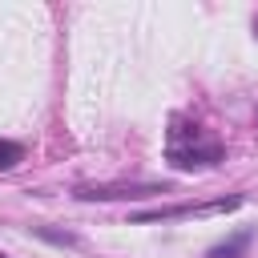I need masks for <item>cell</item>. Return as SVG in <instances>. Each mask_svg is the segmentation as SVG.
I'll list each match as a JSON object with an SVG mask.
<instances>
[{
	"label": "cell",
	"instance_id": "obj_1",
	"mask_svg": "<svg viewBox=\"0 0 258 258\" xmlns=\"http://www.w3.org/2000/svg\"><path fill=\"white\" fill-rule=\"evenodd\" d=\"M169 194V181H105V185H77L81 202H121V198H153Z\"/></svg>",
	"mask_w": 258,
	"mask_h": 258
},
{
	"label": "cell",
	"instance_id": "obj_2",
	"mask_svg": "<svg viewBox=\"0 0 258 258\" xmlns=\"http://www.w3.org/2000/svg\"><path fill=\"white\" fill-rule=\"evenodd\" d=\"M222 157H226L222 145H177V149H169V161L177 169H206V165H218Z\"/></svg>",
	"mask_w": 258,
	"mask_h": 258
},
{
	"label": "cell",
	"instance_id": "obj_3",
	"mask_svg": "<svg viewBox=\"0 0 258 258\" xmlns=\"http://www.w3.org/2000/svg\"><path fill=\"white\" fill-rule=\"evenodd\" d=\"M250 242H254V230H238L234 238H226V242H218V246H214V250H210L206 258H242Z\"/></svg>",
	"mask_w": 258,
	"mask_h": 258
},
{
	"label": "cell",
	"instance_id": "obj_4",
	"mask_svg": "<svg viewBox=\"0 0 258 258\" xmlns=\"http://www.w3.org/2000/svg\"><path fill=\"white\" fill-rule=\"evenodd\" d=\"M202 214V206H161V210H141L133 214V222H165V218H189Z\"/></svg>",
	"mask_w": 258,
	"mask_h": 258
},
{
	"label": "cell",
	"instance_id": "obj_5",
	"mask_svg": "<svg viewBox=\"0 0 258 258\" xmlns=\"http://www.w3.org/2000/svg\"><path fill=\"white\" fill-rule=\"evenodd\" d=\"M20 161H24V145H20V141L0 137V169H16Z\"/></svg>",
	"mask_w": 258,
	"mask_h": 258
},
{
	"label": "cell",
	"instance_id": "obj_6",
	"mask_svg": "<svg viewBox=\"0 0 258 258\" xmlns=\"http://www.w3.org/2000/svg\"><path fill=\"white\" fill-rule=\"evenodd\" d=\"M32 234L44 238V242H56V246H77L73 234H60V230H48V226H32Z\"/></svg>",
	"mask_w": 258,
	"mask_h": 258
}]
</instances>
